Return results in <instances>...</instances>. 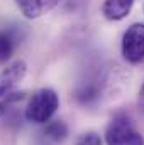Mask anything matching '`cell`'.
I'll return each mask as SVG.
<instances>
[{
	"instance_id": "6da1fadb",
	"label": "cell",
	"mask_w": 144,
	"mask_h": 145,
	"mask_svg": "<svg viewBox=\"0 0 144 145\" xmlns=\"http://www.w3.org/2000/svg\"><path fill=\"white\" fill-rule=\"evenodd\" d=\"M59 108V96L51 88H41L29 98L24 116L27 121L36 125H46Z\"/></svg>"
},
{
	"instance_id": "7a4b0ae2",
	"label": "cell",
	"mask_w": 144,
	"mask_h": 145,
	"mask_svg": "<svg viewBox=\"0 0 144 145\" xmlns=\"http://www.w3.org/2000/svg\"><path fill=\"white\" fill-rule=\"evenodd\" d=\"M107 145H144V135L134 127L127 113H117L105 130Z\"/></svg>"
},
{
	"instance_id": "3957f363",
	"label": "cell",
	"mask_w": 144,
	"mask_h": 145,
	"mask_svg": "<svg viewBox=\"0 0 144 145\" xmlns=\"http://www.w3.org/2000/svg\"><path fill=\"white\" fill-rule=\"evenodd\" d=\"M26 72H27V64L22 59L14 61L10 66H7L0 72V118L5 115L9 106L15 101L17 98L15 91L19 84L22 83Z\"/></svg>"
},
{
	"instance_id": "277c9868",
	"label": "cell",
	"mask_w": 144,
	"mask_h": 145,
	"mask_svg": "<svg viewBox=\"0 0 144 145\" xmlns=\"http://www.w3.org/2000/svg\"><path fill=\"white\" fill-rule=\"evenodd\" d=\"M120 51L122 57L131 64L144 61V24H132L124 32Z\"/></svg>"
},
{
	"instance_id": "5b68a950",
	"label": "cell",
	"mask_w": 144,
	"mask_h": 145,
	"mask_svg": "<svg viewBox=\"0 0 144 145\" xmlns=\"http://www.w3.org/2000/svg\"><path fill=\"white\" fill-rule=\"evenodd\" d=\"M61 0H15L17 8L26 19H39L51 12Z\"/></svg>"
},
{
	"instance_id": "8992f818",
	"label": "cell",
	"mask_w": 144,
	"mask_h": 145,
	"mask_svg": "<svg viewBox=\"0 0 144 145\" xmlns=\"http://www.w3.org/2000/svg\"><path fill=\"white\" fill-rule=\"evenodd\" d=\"M134 2L136 0H105L104 5H102V14L110 22L122 20L132 10Z\"/></svg>"
},
{
	"instance_id": "52a82bcc",
	"label": "cell",
	"mask_w": 144,
	"mask_h": 145,
	"mask_svg": "<svg viewBox=\"0 0 144 145\" xmlns=\"http://www.w3.org/2000/svg\"><path fill=\"white\" fill-rule=\"evenodd\" d=\"M44 135L54 142H63L68 137V127L63 120H51L46 123Z\"/></svg>"
},
{
	"instance_id": "ba28073f",
	"label": "cell",
	"mask_w": 144,
	"mask_h": 145,
	"mask_svg": "<svg viewBox=\"0 0 144 145\" xmlns=\"http://www.w3.org/2000/svg\"><path fill=\"white\" fill-rule=\"evenodd\" d=\"M15 51V37L9 31H0V64L9 61Z\"/></svg>"
},
{
	"instance_id": "9c48e42d",
	"label": "cell",
	"mask_w": 144,
	"mask_h": 145,
	"mask_svg": "<svg viewBox=\"0 0 144 145\" xmlns=\"http://www.w3.org/2000/svg\"><path fill=\"white\" fill-rule=\"evenodd\" d=\"M76 145H102V138L98 133L95 132H90V133H83L78 140Z\"/></svg>"
},
{
	"instance_id": "30bf717a",
	"label": "cell",
	"mask_w": 144,
	"mask_h": 145,
	"mask_svg": "<svg viewBox=\"0 0 144 145\" xmlns=\"http://www.w3.org/2000/svg\"><path fill=\"white\" fill-rule=\"evenodd\" d=\"M137 103H139V108L144 111V83H143V86H141V89H139V98H137Z\"/></svg>"
}]
</instances>
